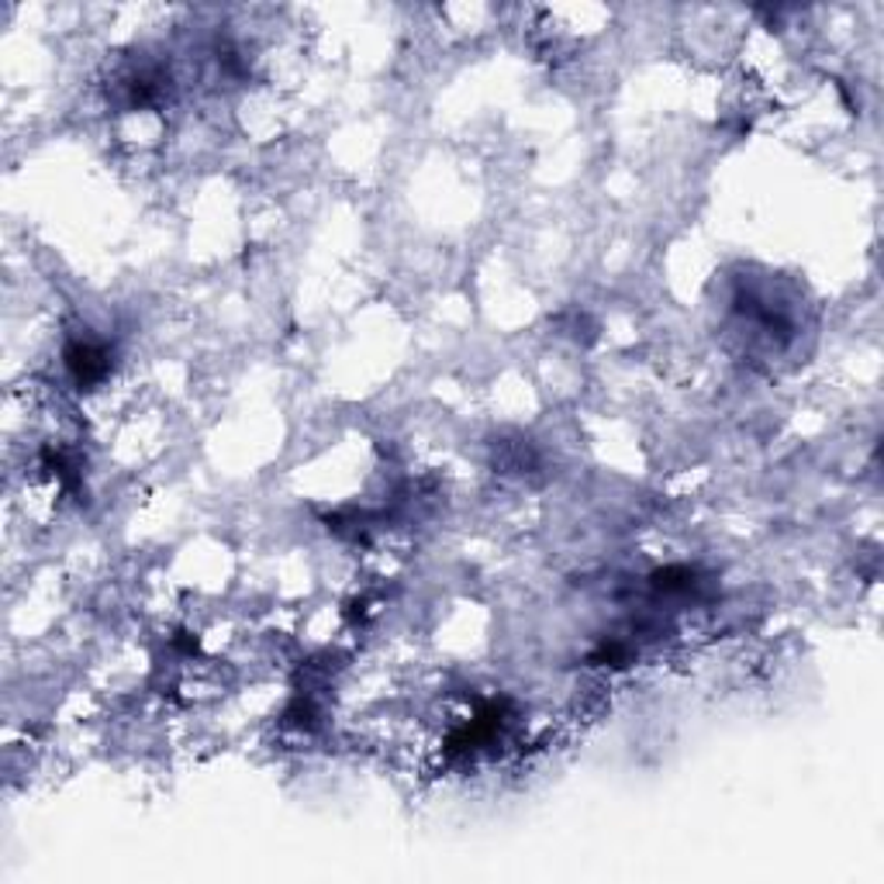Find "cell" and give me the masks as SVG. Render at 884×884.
<instances>
[{
  "label": "cell",
  "instance_id": "1",
  "mask_svg": "<svg viewBox=\"0 0 884 884\" xmlns=\"http://www.w3.org/2000/svg\"><path fill=\"white\" fill-rule=\"evenodd\" d=\"M67 366H70V373H73V381L83 388H90V384H98L101 376L111 370V356H108V350L104 345H98V342H70L67 345Z\"/></svg>",
  "mask_w": 884,
  "mask_h": 884
}]
</instances>
